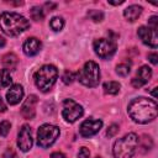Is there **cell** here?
Listing matches in <instances>:
<instances>
[{
  "mask_svg": "<svg viewBox=\"0 0 158 158\" xmlns=\"http://www.w3.org/2000/svg\"><path fill=\"white\" fill-rule=\"evenodd\" d=\"M109 4H111V5H120V4H123V0H120V1H110L109 0Z\"/></svg>",
  "mask_w": 158,
  "mask_h": 158,
  "instance_id": "obj_32",
  "label": "cell"
},
{
  "mask_svg": "<svg viewBox=\"0 0 158 158\" xmlns=\"http://www.w3.org/2000/svg\"><path fill=\"white\" fill-rule=\"evenodd\" d=\"M0 111H1V112H4V111H6V105H5V102L2 101V99H1V96H0Z\"/></svg>",
  "mask_w": 158,
  "mask_h": 158,
  "instance_id": "obj_31",
  "label": "cell"
},
{
  "mask_svg": "<svg viewBox=\"0 0 158 158\" xmlns=\"http://www.w3.org/2000/svg\"><path fill=\"white\" fill-rule=\"evenodd\" d=\"M141 12H142V7H141V6H138V5H131V6H128L127 9H125L123 16H125V19H126L127 21L133 22V21H136V20L139 17Z\"/></svg>",
  "mask_w": 158,
  "mask_h": 158,
  "instance_id": "obj_16",
  "label": "cell"
},
{
  "mask_svg": "<svg viewBox=\"0 0 158 158\" xmlns=\"http://www.w3.org/2000/svg\"><path fill=\"white\" fill-rule=\"evenodd\" d=\"M41 47H42V43L38 38L36 37H31V38H27L22 46V49H23V53L26 56H36L40 51H41Z\"/></svg>",
  "mask_w": 158,
  "mask_h": 158,
  "instance_id": "obj_15",
  "label": "cell"
},
{
  "mask_svg": "<svg viewBox=\"0 0 158 158\" xmlns=\"http://www.w3.org/2000/svg\"><path fill=\"white\" fill-rule=\"evenodd\" d=\"M148 59L151 60V63H153V64H157L158 63V56H157V53H149L148 54Z\"/></svg>",
  "mask_w": 158,
  "mask_h": 158,
  "instance_id": "obj_29",
  "label": "cell"
},
{
  "mask_svg": "<svg viewBox=\"0 0 158 158\" xmlns=\"http://www.w3.org/2000/svg\"><path fill=\"white\" fill-rule=\"evenodd\" d=\"M4 46H5V40L0 36V48H1V47H4Z\"/></svg>",
  "mask_w": 158,
  "mask_h": 158,
  "instance_id": "obj_33",
  "label": "cell"
},
{
  "mask_svg": "<svg viewBox=\"0 0 158 158\" xmlns=\"http://www.w3.org/2000/svg\"><path fill=\"white\" fill-rule=\"evenodd\" d=\"M137 35L138 37L141 38V41L152 47V48H157L158 46V37H157V30H152L149 27H146V26H141L137 31Z\"/></svg>",
  "mask_w": 158,
  "mask_h": 158,
  "instance_id": "obj_9",
  "label": "cell"
},
{
  "mask_svg": "<svg viewBox=\"0 0 158 158\" xmlns=\"http://www.w3.org/2000/svg\"><path fill=\"white\" fill-rule=\"evenodd\" d=\"M30 14H31V17H32L33 20H36V21H41V20L44 17V12H43V10H42L40 6H33V7L31 9Z\"/></svg>",
  "mask_w": 158,
  "mask_h": 158,
  "instance_id": "obj_21",
  "label": "cell"
},
{
  "mask_svg": "<svg viewBox=\"0 0 158 158\" xmlns=\"http://www.w3.org/2000/svg\"><path fill=\"white\" fill-rule=\"evenodd\" d=\"M2 65L7 70H14L17 65V57L14 53H7L2 57Z\"/></svg>",
  "mask_w": 158,
  "mask_h": 158,
  "instance_id": "obj_17",
  "label": "cell"
},
{
  "mask_svg": "<svg viewBox=\"0 0 158 158\" xmlns=\"http://www.w3.org/2000/svg\"><path fill=\"white\" fill-rule=\"evenodd\" d=\"M138 144V137L136 133L131 132L125 135L123 137L118 138L114 143L112 153L115 158H132L136 152Z\"/></svg>",
  "mask_w": 158,
  "mask_h": 158,
  "instance_id": "obj_3",
  "label": "cell"
},
{
  "mask_svg": "<svg viewBox=\"0 0 158 158\" xmlns=\"http://www.w3.org/2000/svg\"><path fill=\"white\" fill-rule=\"evenodd\" d=\"M10 128H11V123L9 121H1L0 122V136L6 137L7 133L10 132Z\"/></svg>",
  "mask_w": 158,
  "mask_h": 158,
  "instance_id": "obj_24",
  "label": "cell"
},
{
  "mask_svg": "<svg viewBox=\"0 0 158 158\" xmlns=\"http://www.w3.org/2000/svg\"><path fill=\"white\" fill-rule=\"evenodd\" d=\"M96 158H101V157H96Z\"/></svg>",
  "mask_w": 158,
  "mask_h": 158,
  "instance_id": "obj_35",
  "label": "cell"
},
{
  "mask_svg": "<svg viewBox=\"0 0 158 158\" xmlns=\"http://www.w3.org/2000/svg\"><path fill=\"white\" fill-rule=\"evenodd\" d=\"M88 16H89L94 22H100V21H102V19H104V14H102L101 11H99V10H89V11H88Z\"/></svg>",
  "mask_w": 158,
  "mask_h": 158,
  "instance_id": "obj_22",
  "label": "cell"
},
{
  "mask_svg": "<svg viewBox=\"0 0 158 158\" xmlns=\"http://www.w3.org/2000/svg\"><path fill=\"white\" fill-rule=\"evenodd\" d=\"M12 78L10 74V70L7 69H1L0 70V88H6L11 84Z\"/></svg>",
  "mask_w": 158,
  "mask_h": 158,
  "instance_id": "obj_18",
  "label": "cell"
},
{
  "mask_svg": "<svg viewBox=\"0 0 158 158\" xmlns=\"http://www.w3.org/2000/svg\"><path fill=\"white\" fill-rule=\"evenodd\" d=\"M93 47H94L95 53L102 59H107V58L112 57L116 52V43L110 38L95 40Z\"/></svg>",
  "mask_w": 158,
  "mask_h": 158,
  "instance_id": "obj_8",
  "label": "cell"
},
{
  "mask_svg": "<svg viewBox=\"0 0 158 158\" xmlns=\"http://www.w3.org/2000/svg\"><path fill=\"white\" fill-rule=\"evenodd\" d=\"M151 77H152V69H151L148 65H142V67L137 70V74H136V77L132 79L131 84H132V86H135V88H141V86H143L144 84H147V83L149 81Z\"/></svg>",
  "mask_w": 158,
  "mask_h": 158,
  "instance_id": "obj_12",
  "label": "cell"
},
{
  "mask_svg": "<svg viewBox=\"0 0 158 158\" xmlns=\"http://www.w3.org/2000/svg\"><path fill=\"white\" fill-rule=\"evenodd\" d=\"M157 22H158V17L157 16H152L149 19V21H148V27L152 28V30H157V27H158Z\"/></svg>",
  "mask_w": 158,
  "mask_h": 158,
  "instance_id": "obj_28",
  "label": "cell"
},
{
  "mask_svg": "<svg viewBox=\"0 0 158 158\" xmlns=\"http://www.w3.org/2000/svg\"><path fill=\"white\" fill-rule=\"evenodd\" d=\"M130 117L138 123H148L157 117L158 106L154 100L147 98H136L128 104Z\"/></svg>",
  "mask_w": 158,
  "mask_h": 158,
  "instance_id": "obj_1",
  "label": "cell"
},
{
  "mask_svg": "<svg viewBox=\"0 0 158 158\" xmlns=\"http://www.w3.org/2000/svg\"><path fill=\"white\" fill-rule=\"evenodd\" d=\"M90 157V152L86 147H81L78 152V158H89Z\"/></svg>",
  "mask_w": 158,
  "mask_h": 158,
  "instance_id": "obj_27",
  "label": "cell"
},
{
  "mask_svg": "<svg viewBox=\"0 0 158 158\" xmlns=\"http://www.w3.org/2000/svg\"><path fill=\"white\" fill-rule=\"evenodd\" d=\"M83 107L81 105H79L78 102H75L74 100L72 99H65L63 101V110H62V116L63 118L69 122V123H73L75 122L78 118H80L83 116Z\"/></svg>",
  "mask_w": 158,
  "mask_h": 158,
  "instance_id": "obj_7",
  "label": "cell"
},
{
  "mask_svg": "<svg viewBox=\"0 0 158 158\" xmlns=\"http://www.w3.org/2000/svg\"><path fill=\"white\" fill-rule=\"evenodd\" d=\"M78 80L85 86H89V88L96 86L100 81V68H99V65L93 60L86 62L78 73Z\"/></svg>",
  "mask_w": 158,
  "mask_h": 158,
  "instance_id": "obj_5",
  "label": "cell"
},
{
  "mask_svg": "<svg viewBox=\"0 0 158 158\" xmlns=\"http://www.w3.org/2000/svg\"><path fill=\"white\" fill-rule=\"evenodd\" d=\"M59 136V128L54 125L44 123L37 131V144L42 148L52 146Z\"/></svg>",
  "mask_w": 158,
  "mask_h": 158,
  "instance_id": "obj_6",
  "label": "cell"
},
{
  "mask_svg": "<svg viewBox=\"0 0 158 158\" xmlns=\"http://www.w3.org/2000/svg\"><path fill=\"white\" fill-rule=\"evenodd\" d=\"M102 127V121L101 120H95V118H88L80 125V135L83 137H91L96 135Z\"/></svg>",
  "mask_w": 158,
  "mask_h": 158,
  "instance_id": "obj_10",
  "label": "cell"
},
{
  "mask_svg": "<svg viewBox=\"0 0 158 158\" xmlns=\"http://www.w3.org/2000/svg\"><path fill=\"white\" fill-rule=\"evenodd\" d=\"M30 27V22L26 17L16 12H2L0 15L1 31L11 37H16L25 32Z\"/></svg>",
  "mask_w": 158,
  "mask_h": 158,
  "instance_id": "obj_2",
  "label": "cell"
},
{
  "mask_svg": "<svg viewBox=\"0 0 158 158\" xmlns=\"http://www.w3.org/2000/svg\"><path fill=\"white\" fill-rule=\"evenodd\" d=\"M130 65L128 64H125V63H122V64H118L117 67H116V73L118 74V75H121V77H126V75H128L130 74Z\"/></svg>",
  "mask_w": 158,
  "mask_h": 158,
  "instance_id": "obj_23",
  "label": "cell"
},
{
  "mask_svg": "<svg viewBox=\"0 0 158 158\" xmlns=\"http://www.w3.org/2000/svg\"><path fill=\"white\" fill-rule=\"evenodd\" d=\"M17 146L22 152H27L32 148V136H31V127L23 125L20 128L17 136Z\"/></svg>",
  "mask_w": 158,
  "mask_h": 158,
  "instance_id": "obj_11",
  "label": "cell"
},
{
  "mask_svg": "<svg viewBox=\"0 0 158 158\" xmlns=\"http://www.w3.org/2000/svg\"><path fill=\"white\" fill-rule=\"evenodd\" d=\"M117 132H118V126L114 123V125H111V126L107 128V131H106V136H107V137H114Z\"/></svg>",
  "mask_w": 158,
  "mask_h": 158,
  "instance_id": "obj_26",
  "label": "cell"
},
{
  "mask_svg": "<svg viewBox=\"0 0 158 158\" xmlns=\"http://www.w3.org/2000/svg\"><path fill=\"white\" fill-rule=\"evenodd\" d=\"M74 79H75V74L70 70H65L63 77H62V80H63L64 84H72L74 81Z\"/></svg>",
  "mask_w": 158,
  "mask_h": 158,
  "instance_id": "obj_25",
  "label": "cell"
},
{
  "mask_svg": "<svg viewBox=\"0 0 158 158\" xmlns=\"http://www.w3.org/2000/svg\"><path fill=\"white\" fill-rule=\"evenodd\" d=\"M23 98V88L20 84H15L10 86V89L6 93V100L10 105L19 104Z\"/></svg>",
  "mask_w": 158,
  "mask_h": 158,
  "instance_id": "obj_14",
  "label": "cell"
},
{
  "mask_svg": "<svg viewBox=\"0 0 158 158\" xmlns=\"http://www.w3.org/2000/svg\"><path fill=\"white\" fill-rule=\"evenodd\" d=\"M104 91L110 95H115L120 91V84L117 81H107L104 84Z\"/></svg>",
  "mask_w": 158,
  "mask_h": 158,
  "instance_id": "obj_19",
  "label": "cell"
},
{
  "mask_svg": "<svg viewBox=\"0 0 158 158\" xmlns=\"http://www.w3.org/2000/svg\"><path fill=\"white\" fill-rule=\"evenodd\" d=\"M49 26H51V28L53 31H60L63 28V26H64V20L62 17H59V16H56V17H53L51 20Z\"/></svg>",
  "mask_w": 158,
  "mask_h": 158,
  "instance_id": "obj_20",
  "label": "cell"
},
{
  "mask_svg": "<svg viewBox=\"0 0 158 158\" xmlns=\"http://www.w3.org/2000/svg\"><path fill=\"white\" fill-rule=\"evenodd\" d=\"M51 158H67V157L60 152H54V153L51 154Z\"/></svg>",
  "mask_w": 158,
  "mask_h": 158,
  "instance_id": "obj_30",
  "label": "cell"
},
{
  "mask_svg": "<svg viewBox=\"0 0 158 158\" xmlns=\"http://www.w3.org/2000/svg\"><path fill=\"white\" fill-rule=\"evenodd\" d=\"M58 77V70L54 65L52 64H46L43 67H41L33 75L35 79V84L36 86L43 91L47 93L51 90V88L54 85L56 80Z\"/></svg>",
  "mask_w": 158,
  "mask_h": 158,
  "instance_id": "obj_4",
  "label": "cell"
},
{
  "mask_svg": "<svg viewBox=\"0 0 158 158\" xmlns=\"http://www.w3.org/2000/svg\"><path fill=\"white\" fill-rule=\"evenodd\" d=\"M36 104H37V96L36 95H30L26 100H25V102H23V105H22V107H21V114H22V116L25 117V118H33L35 117V115H36Z\"/></svg>",
  "mask_w": 158,
  "mask_h": 158,
  "instance_id": "obj_13",
  "label": "cell"
},
{
  "mask_svg": "<svg viewBox=\"0 0 158 158\" xmlns=\"http://www.w3.org/2000/svg\"><path fill=\"white\" fill-rule=\"evenodd\" d=\"M156 89H157V88H153V90H152V95H153L154 98H156Z\"/></svg>",
  "mask_w": 158,
  "mask_h": 158,
  "instance_id": "obj_34",
  "label": "cell"
}]
</instances>
